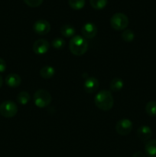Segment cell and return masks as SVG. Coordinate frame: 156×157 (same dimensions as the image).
<instances>
[{
	"mask_svg": "<svg viewBox=\"0 0 156 157\" xmlns=\"http://www.w3.org/2000/svg\"><path fill=\"white\" fill-rule=\"evenodd\" d=\"M18 113V106L12 101H6L0 104V114L6 118L13 117Z\"/></svg>",
	"mask_w": 156,
	"mask_h": 157,
	"instance_id": "5",
	"label": "cell"
},
{
	"mask_svg": "<svg viewBox=\"0 0 156 157\" xmlns=\"http://www.w3.org/2000/svg\"><path fill=\"white\" fill-rule=\"evenodd\" d=\"M30 94L27 91H21L17 95V101L21 105H25L30 101Z\"/></svg>",
	"mask_w": 156,
	"mask_h": 157,
	"instance_id": "17",
	"label": "cell"
},
{
	"mask_svg": "<svg viewBox=\"0 0 156 157\" xmlns=\"http://www.w3.org/2000/svg\"><path fill=\"white\" fill-rule=\"evenodd\" d=\"M122 38L126 42H131L135 38L134 32L131 29H126L122 33Z\"/></svg>",
	"mask_w": 156,
	"mask_h": 157,
	"instance_id": "22",
	"label": "cell"
},
{
	"mask_svg": "<svg viewBox=\"0 0 156 157\" xmlns=\"http://www.w3.org/2000/svg\"><path fill=\"white\" fill-rule=\"evenodd\" d=\"M81 32L84 38H93L97 33V28L93 23L87 22L83 25Z\"/></svg>",
	"mask_w": 156,
	"mask_h": 157,
	"instance_id": "9",
	"label": "cell"
},
{
	"mask_svg": "<svg viewBox=\"0 0 156 157\" xmlns=\"http://www.w3.org/2000/svg\"><path fill=\"white\" fill-rule=\"evenodd\" d=\"M75 32H76V30H75L74 27L72 26L71 25L66 24L61 28V35L66 38H72V37L74 36Z\"/></svg>",
	"mask_w": 156,
	"mask_h": 157,
	"instance_id": "15",
	"label": "cell"
},
{
	"mask_svg": "<svg viewBox=\"0 0 156 157\" xmlns=\"http://www.w3.org/2000/svg\"><path fill=\"white\" fill-rule=\"evenodd\" d=\"M145 152L148 157H156V140H148L145 144Z\"/></svg>",
	"mask_w": 156,
	"mask_h": 157,
	"instance_id": "13",
	"label": "cell"
},
{
	"mask_svg": "<svg viewBox=\"0 0 156 157\" xmlns=\"http://www.w3.org/2000/svg\"><path fill=\"white\" fill-rule=\"evenodd\" d=\"M50 44L46 39L41 38L35 41L33 44V51L36 55H44L49 50Z\"/></svg>",
	"mask_w": 156,
	"mask_h": 157,
	"instance_id": "8",
	"label": "cell"
},
{
	"mask_svg": "<svg viewBox=\"0 0 156 157\" xmlns=\"http://www.w3.org/2000/svg\"><path fill=\"white\" fill-rule=\"evenodd\" d=\"M52 98L50 94L47 90L40 89L37 90L34 94V102L38 107L44 108L47 107L51 103Z\"/></svg>",
	"mask_w": 156,
	"mask_h": 157,
	"instance_id": "3",
	"label": "cell"
},
{
	"mask_svg": "<svg viewBox=\"0 0 156 157\" xmlns=\"http://www.w3.org/2000/svg\"><path fill=\"white\" fill-rule=\"evenodd\" d=\"M132 122L128 119H122L118 121L116 125V130L121 136H126L132 130Z\"/></svg>",
	"mask_w": 156,
	"mask_h": 157,
	"instance_id": "6",
	"label": "cell"
},
{
	"mask_svg": "<svg viewBox=\"0 0 156 157\" xmlns=\"http://www.w3.org/2000/svg\"><path fill=\"white\" fill-rule=\"evenodd\" d=\"M108 0H90V4L92 8L96 10H100L106 6Z\"/></svg>",
	"mask_w": 156,
	"mask_h": 157,
	"instance_id": "18",
	"label": "cell"
},
{
	"mask_svg": "<svg viewBox=\"0 0 156 157\" xmlns=\"http://www.w3.org/2000/svg\"><path fill=\"white\" fill-rule=\"evenodd\" d=\"M6 69V63L4 59L0 58V73H2Z\"/></svg>",
	"mask_w": 156,
	"mask_h": 157,
	"instance_id": "24",
	"label": "cell"
},
{
	"mask_svg": "<svg viewBox=\"0 0 156 157\" xmlns=\"http://www.w3.org/2000/svg\"><path fill=\"white\" fill-rule=\"evenodd\" d=\"M68 3L74 10H80L85 6V0H68Z\"/></svg>",
	"mask_w": 156,
	"mask_h": 157,
	"instance_id": "20",
	"label": "cell"
},
{
	"mask_svg": "<svg viewBox=\"0 0 156 157\" xmlns=\"http://www.w3.org/2000/svg\"><path fill=\"white\" fill-rule=\"evenodd\" d=\"M145 111L149 116L156 117V101H151L147 103L145 106Z\"/></svg>",
	"mask_w": 156,
	"mask_h": 157,
	"instance_id": "19",
	"label": "cell"
},
{
	"mask_svg": "<svg viewBox=\"0 0 156 157\" xmlns=\"http://www.w3.org/2000/svg\"><path fill=\"white\" fill-rule=\"evenodd\" d=\"M69 48L73 55L76 56H81L88 50V42L84 37L80 35H74L70 39Z\"/></svg>",
	"mask_w": 156,
	"mask_h": 157,
	"instance_id": "2",
	"label": "cell"
},
{
	"mask_svg": "<svg viewBox=\"0 0 156 157\" xmlns=\"http://www.w3.org/2000/svg\"><path fill=\"white\" fill-rule=\"evenodd\" d=\"M55 70L52 66L46 65L44 66L40 70V75L41 78L44 79H50L54 75Z\"/></svg>",
	"mask_w": 156,
	"mask_h": 157,
	"instance_id": "14",
	"label": "cell"
},
{
	"mask_svg": "<svg viewBox=\"0 0 156 157\" xmlns=\"http://www.w3.org/2000/svg\"><path fill=\"white\" fill-rule=\"evenodd\" d=\"M33 29L38 35H45L50 31V25L46 20L40 19L34 23Z\"/></svg>",
	"mask_w": 156,
	"mask_h": 157,
	"instance_id": "7",
	"label": "cell"
},
{
	"mask_svg": "<svg viewBox=\"0 0 156 157\" xmlns=\"http://www.w3.org/2000/svg\"><path fill=\"white\" fill-rule=\"evenodd\" d=\"M2 83H3V80H2V77L0 75V88L2 87Z\"/></svg>",
	"mask_w": 156,
	"mask_h": 157,
	"instance_id": "26",
	"label": "cell"
},
{
	"mask_svg": "<svg viewBox=\"0 0 156 157\" xmlns=\"http://www.w3.org/2000/svg\"><path fill=\"white\" fill-rule=\"evenodd\" d=\"M137 136L141 140L148 141L152 136V131L148 126H142L138 129Z\"/></svg>",
	"mask_w": 156,
	"mask_h": 157,
	"instance_id": "11",
	"label": "cell"
},
{
	"mask_svg": "<svg viewBox=\"0 0 156 157\" xmlns=\"http://www.w3.org/2000/svg\"><path fill=\"white\" fill-rule=\"evenodd\" d=\"M51 45L56 50H61L65 46V41L62 38H55L52 41Z\"/></svg>",
	"mask_w": 156,
	"mask_h": 157,
	"instance_id": "21",
	"label": "cell"
},
{
	"mask_svg": "<svg viewBox=\"0 0 156 157\" xmlns=\"http://www.w3.org/2000/svg\"><path fill=\"white\" fill-rule=\"evenodd\" d=\"M27 6L32 8H36L41 6L43 2V0H23Z\"/></svg>",
	"mask_w": 156,
	"mask_h": 157,
	"instance_id": "23",
	"label": "cell"
},
{
	"mask_svg": "<svg viewBox=\"0 0 156 157\" xmlns=\"http://www.w3.org/2000/svg\"><path fill=\"white\" fill-rule=\"evenodd\" d=\"M123 81L121 78H116L114 79H113V81L110 83V89L113 91L118 92L120 90H122V87H123Z\"/></svg>",
	"mask_w": 156,
	"mask_h": 157,
	"instance_id": "16",
	"label": "cell"
},
{
	"mask_svg": "<svg viewBox=\"0 0 156 157\" xmlns=\"http://www.w3.org/2000/svg\"><path fill=\"white\" fill-rule=\"evenodd\" d=\"M132 157H146V156H145V155L143 153H142V152H136V153L133 154Z\"/></svg>",
	"mask_w": 156,
	"mask_h": 157,
	"instance_id": "25",
	"label": "cell"
},
{
	"mask_svg": "<svg viewBox=\"0 0 156 157\" xmlns=\"http://www.w3.org/2000/svg\"><path fill=\"white\" fill-rule=\"evenodd\" d=\"M98 87H99V81L96 78H93V77L87 78L84 83V90L89 94L94 93L97 90Z\"/></svg>",
	"mask_w": 156,
	"mask_h": 157,
	"instance_id": "10",
	"label": "cell"
},
{
	"mask_svg": "<svg viewBox=\"0 0 156 157\" xmlns=\"http://www.w3.org/2000/svg\"><path fill=\"white\" fill-rule=\"evenodd\" d=\"M110 24L115 30H125L128 25V18L124 13L117 12L112 16L110 19Z\"/></svg>",
	"mask_w": 156,
	"mask_h": 157,
	"instance_id": "4",
	"label": "cell"
},
{
	"mask_svg": "<svg viewBox=\"0 0 156 157\" xmlns=\"http://www.w3.org/2000/svg\"><path fill=\"white\" fill-rule=\"evenodd\" d=\"M94 102L98 108L104 111H107L111 110L113 107L114 99L111 92L106 90H102L96 94L94 98Z\"/></svg>",
	"mask_w": 156,
	"mask_h": 157,
	"instance_id": "1",
	"label": "cell"
},
{
	"mask_svg": "<svg viewBox=\"0 0 156 157\" xmlns=\"http://www.w3.org/2000/svg\"><path fill=\"white\" fill-rule=\"evenodd\" d=\"M6 83L9 87H17L21 84V77L15 73L9 74L6 78Z\"/></svg>",
	"mask_w": 156,
	"mask_h": 157,
	"instance_id": "12",
	"label": "cell"
}]
</instances>
